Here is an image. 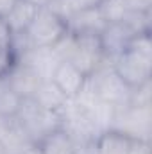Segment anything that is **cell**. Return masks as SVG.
<instances>
[{
  "label": "cell",
  "mask_w": 152,
  "mask_h": 154,
  "mask_svg": "<svg viewBox=\"0 0 152 154\" xmlns=\"http://www.w3.org/2000/svg\"><path fill=\"white\" fill-rule=\"evenodd\" d=\"M22 63L31 66L41 81H52V75L61 63V57L57 56L54 47H32L23 52Z\"/></svg>",
  "instance_id": "obj_7"
},
{
  "label": "cell",
  "mask_w": 152,
  "mask_h": 154,
  "mask_svg": "<svg viewBox=\"0 0 152 154\" xmlns=\"http://www.w3.org/2000/svg\"><path fill=\"white\" fill-rule=\"evenodd\" d=\"M4 75L7 79L9 86L13 88V91L20 99H31L36 93L39 82H41L38 74L31 66H27L25 63H22V61L16 63L14 66H11Z\"/></svg>",
  "instance_id": "obj_8"
},
{
  "label": "cell",
  "mask_w": 152,
  "mask_h": 154,
  "mask_svg": "<svg viewBox=\"0 0 152 154\" xmlns=\"http://www.w3.org/2000/svg\"><path fill=\"white\" fill-rule=\"evenodd\" d=\"M86 149H88V145H86V147H82V151H81L79 147H75V151H74L72 154H86Z\"/></svg>",
  "instance_id": "obj_21"
},
{
  "label": "cell",
  "mask_w": 152,
  "mask_h": 154,
  "mask_svg": "<svg viewBox=\"0 0 152 154\" xmlns=\"http://www.w3.org/2000/svg\"><path fill=\"white\" fill-rule=\"evenodd\" d=\"M0 154H5V151H4V147H2V143H0Z\"/></svg>",
  "instance_id": "obj_24"
},
{
  "label": "cell",
  "mask_w": 152,
  "mask_h": 154,
  "mask_svg": "<svg viewBox=\"0 0 152 154\" xmlns=\"http://www.w3.org/2000/svg\"><path fill=\"white\" fill-rule=\"evenodd\" d=\"M22 104V99L13 91L4 74H0V116L4 118H14L18 113V108Z\"/></svg>",
  "instance_id": "obj_16"
},
{
  "label": "cell",
  "mask_w": 152,
  "mask_h": 154,
  "mask_svg": "<svg viewBox=\"0 0 152 154\" xmlns=\"http://www.w3.org/2000/svg\"><path fill=\"white\" fill-rule=\"evenodd\" d=\"M66 27H68V32L72 34H99L100 36L102 31L108 27V23L102 18L99 7L93 5V7H86L72 14L66 20Z\"/></svg>",
  "instance_id": "obj_9"
},
{
  "label": "cell",
  "mask_w": 152,
  "mask_h": 154,
  "mask_svg": "<svg viewBox=\"0 0 152 154\" xmlns=\"http://www.w3.org/2000/svg\"><path fill=\"white\" fill-rule=\"evenodd\" d=\"M150 127V111L149 106H136V104H125L116 109L111 129L125 134L127 138L134 142H147Z\"/></svg>",
  "instance_id": "obj_5"
},
{
  "label": "cell",
  "mask_w": 152,
  "mask_h": 154,
  "mask_svg": "<svg viewBox=\"0 0 152 154\" xmlns=\"http://www.w3.org/2000/svg\"><path fill=\"white\" fill-rule=\"evenodd\" d=\"M9 118H4V116H0V131L4 129V125H5V122H7Z\"/></svg>",
  "instance_id": "obj_22"
},
{
  "label": "cell",
  "mask_w": 152,
  "mask_h": 154,
  "mask_svg": "<svg viewBox=\"0 0 152 154\" xmlns=\"http://www.w3.org/2000/svg\"><path fill=\"white\" fill-rule=\"evenodd\" d=\"M88 81L93 86V90H95V93L99 95L100 100L111 104L114 108H122V106L129 104L132 88H129L116 75L113 66L108 68V66L100 65L93 74L88 75Z\"/></svg>",
  "instance_id": "obj_4"
},
{
  "label": "cell",
  "mask_w": 152,
  "mask_h": 154,
  "mask_svg": "<svg viewBox=\"0 0 152 154\" xmlns=\"http://www.w3.org/2000/svg\"><path fill=\"white\" fill-rule=\"evenodd\" d=\"M38 147L41 154H72L75 151V143L63 129H57L48 134Z\"/></svg>",
  "instance_id": "obj_15"
},
{
  "label": "cell",
  "mask_w": 152,
  "mask_h": 154,
  "mask_svg": "<svg viewBox=\"0 0 152 154\" xmlns=\"http://www.w3.org/2000/svg\"><path fill=\"white\" fill-rule=\"evenodd\" d=\"M16 4H18V0H0V20H4Z\"/></svg>",
  "instance_id": "obj_18"
},
{
  "label": "cell",
  "mask_w": 152,
  "mask_h": 154,
  "mask_svg": "<svg viewBox=\"0 0 152 154\" xmlns=\"http://www.w3.org/2000/svg\"><path fill=\"white\" fill-rule=\"evenodd\" d=\"M0 143L5 154H22L27 149L34 147L32 140L27 136V133L22 129V125L14 118H9L4 129L0 131Z\"/></svg>",
  "instance_id": "obj_11"
},
{
  "label": "cell",
  "mask_w": 152,
  "mask_h": 154,
  "mask_svg": "<svg viewBox=\"0 0 152 154\" xmlns=\"http://www.w3.org/2000/svg\"><path fill=\"white\" fill-rule=\"evenodd\" d=\"M129 154H149V145L147 142H134L132 143V149Z\"/></svg>",
  "instance_id": "obj_19"
},
{
  "label": "cell",
  "mask_w": 152,
  "mask_h": 154,
  "mask_svg": "<svg viewBox=\"0 0 152 154\" xmlns=\"http://www.w3.org/2000/svg\"><path fill=\"white\" fill-rule=\"evenodd\" d=\"M25 2H29V4H32L36 7H47L50 4V0H25Z\"/></svg>",
  "instance_id": "obj_20"
},
{
  "label": "cell",
  "mask_w": 152,
  "mask_h": 154,
  "mask_svg": "<svg viewBox=\"0 0 152 154\" xmlns=\"http://www.w3.org/2000/svg\"><path fill=\"white\" fill-rule=\"evenodd\" d=\"M4 66V48H0V68Z\"/></svg>",
  "instance_id": "obj_23"
},
{
  "label": "cell",
  "mask_w": 152,
  "mask_h": 154,
  "mask_svg": "<svg viewBox=\"0 0 152 154\" xmlns=\"http://www.w3.org/2000/svg\"><path fill=\"white\" fill-rule=\"evenodd\" d=\"M68 32L66 22L56 14L48 7H39L25 29L23 36L29 43V48L32 47H54L59 39Z\"/></svg>",
  "instance_id": "obj_3"
},
{
  "label": "cell",
  "mask_w": 152,
  "mask_h": 154,
  "mask_svg": "<svg viewBox=\"0 0 152 154\" xmlns=\"http://www.w3.org/2000/svg\"><path fill=\"white\" fill-rule=\"evenodd\" d=\"M38 9L39 7L25 2V0H18V4L11 9V13L2 20L5 23L7 31L11 32V36L13 34L14 36L16 34H23L25 29L29 27V23L32 22V18H34V14H36Z\"/></svg>",
  "instance_id": "obj_12"
},
{
  "label": "cell",
  "mask_w": 152,
  "mask_h": 154,
  "mask_svg": "<svg viewBox=\"0 0 152 154\" xmlns=\"http://www.w3.org/2000/svg\"><path fill=\"white\" fill-rule=\"evenodd\" d=\"M74 36H75V41H74V48L68 61L75 65L88 77L102 65V59H104L100 36L99 34H74Z\"/></svg>",
  "instance_id": "obj_6"
},
{
  "label": "cell",
  "mask_w": 152,
  "mask_h": 154,
  "mask_svg": "<svg viewBox=\"0 0 152 154\" xmlns=\"http://www.w3.org/2000/svg\"><path fill=\"white\" fill-rule=\"evenodd\" d=\"M31 99H34L38 104H41L47 109H52V111H61L65 108V104L68 102V97L52 81H41L36 93Z\"/></svg>",
  "instance_id": "obj_14"
},
{
  "label": "cell",
  "mask_w": 152,
  "mask_h": 154,
  "mask_svg": "<svg viewBox=\"0 0 152 154\" xmlns=\"http://www.w3.org/2000/svg\"><path fill=\"white\" fill-rule=\"evenodd\" d=\"M134 140L127 138L118 131H106L93 142L95 154H129Z\"/></svg>",
  "instance_id": "obj_13"
},
{
  "label": "cell",
  "mask_w": 152,
  "mask_h": 154,
  "mask_svg": "<svg viewBox=\"0 0 152 154\" xmlns=\"http://www.w3.org/2000/svg\"><path fill=\"white\" fill-rule=\"evenodd\" d=\"M14 120L22 125L34 145H39L48 134L61 129V113L43 108L34 99H22Z\"/></svg>",
  "instance_id": "obj_2"
},
{
  "label": "cell",
  "mask_w": 152,
  "mask_h": 154,
  "mask_svg": "<svg viewBox=\"0 0 152 154\" xmlns=\"http://www.w3.org/2000/svg\"><path fill=\"white\" fill-rule=\"evenodd\" d=\"M152 45L147 32L136 34L127 48L114 59L113 70L129 88H138L150 81Z\"/></svg>",
  "instance_id": "obj_1"
},
{
  "label": "cell",
  "mask_w": 152,
  "mask_h": 154,
  "mask_svg": "<svg viewBox=\"0 0 152 154\" xmlns=\"http://www.w3.org/2000/svg\"><path fill=\"white\" fill-rule=\"evenodd\" d=\"M88 77L84 75L75 65H72L70 61H61L52 75V82L68 97H75L77 93L81 91V88L84 86Z\"/></svg>",
  "instance_id": "obj_10"
},
{
  "label": "cell",
  "mask_w": 152,
  "mask_h": 154,
  "mask_svg": "<svg viewBox=\"0 0 152 154\" xmlns=\"http://www.w3.org/2000/svg\"><path fill=\"white\" fill-rule=\"evenodd\" d=\"M129 13H149L152 0H123Z\"/></svg>",
  "instance_id": "obj_17"
}]
</instances>
